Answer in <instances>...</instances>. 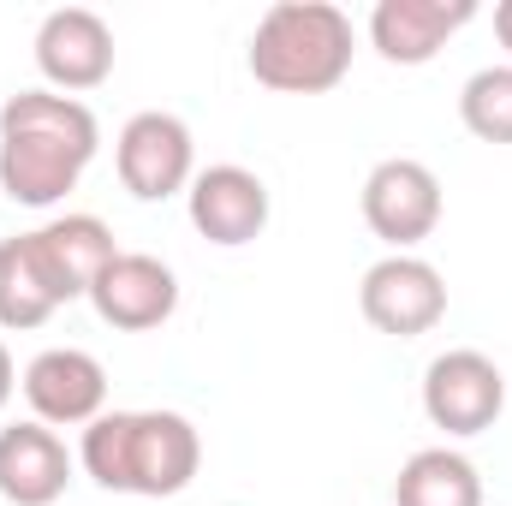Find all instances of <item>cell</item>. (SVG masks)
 Here are the masks:
<instances>
[{
  "label": "cell",
  "mask_w": 512,
  "mask_h": 506,
  "mask_svg": "<svg viewBox=\"0 0 512 506\" xmlns=\"http://www.w3.org/2000/svg\"><path fill=\"white\" fill-rule=\"evenodd\" d=\"M102 126L78 96L18 90L0 108V191L24 209H54L96 161Z\"/></svg>",
  "instance_id": "1"
},
{
  "label": "cell",
  "mask_w": 512,
  "mask_h": 506,
  "mask_svg": "<svg viewBox=\"0 0 512 506\" xmlns=\"http://www.w3.org/2000/svg\"><path fill=\"white\" fill-rule=\"evenodd\" d=\"M78 459L108 495L167 501L197 477L203 441L179 411H102L84 429Z\"/></svg>",
  "instance_id": "2"
},
{
  "label": "cell",
  "mask_w": 512,
  "mask_h": 506,
  "mask_svg": "<svg viewBox=\"0 0 512 506\" xmlns=\"http://www.w3.org/2000/svg\"><path fill=\"white\" fill-rule=\"evenodd\" d=\"M352 72V18L328 0H274L256 18L251 78L280 96H322Z\"/></svg>",
  "instance_id": "3"
},
{
  "label": "cell",
  "mask_w": 512,
  "mask_h": 506,
  "mask_svg": "<svg viewBox=\"0 0 512 506\" xmlns=\"http://www.w3.org/2000/svg\"><path fill=\"white\" fill-rule=\"evenodd\" d=\"M114 167H120V185H126L137 203H167L179 191H191L197 179V143L191 126L179 114H131L120 143H114Z\"/></svg>",
  "instance_id": "4"
},
{
  "label": "cell",
  "mask_w": 512,
  "mask_h": 506,
  "mask_svg": "<svg viewBox=\"0 0 512 506\" xmlns=\"http://www.w3.org/2000/svg\"><path fill=\"white\" fill-rule=\"evenodd\" d=\"M358 310H364V322L376 334L417 340V334H429L447 316V280H441L435 262H423V256H411V251H393L364 274Z\"/></svg>",
  "instance_id": "5"
},
{
  "label": "cell",
  "mask_w": 512,
  "mask_h": 506,
  "mask_svg": "<svg viewBox=\"0 0 512 506\" xmlns=\"http://www.w3.org/2000/svg\"><path fill=\"white\" fill-rule=\"evenodd\" d=\"M423 411L435 429L447 435H483L501 423L507 411V376L495 358L459 346V352H441L429 370H423Z\"/></svg>",
  "instance_id": "6"
},
{
  "label": "cell",
  "mask_w": 512,
  "mask_h": 506,
  "mask_svg": "<svg viewBox=\"0 0 512 506\" xmlns=\"http://www.w3.org/2000/svg\"><path fill=\"white\" fill-rule=\"evenodd\" d=\"M364 221L393 251L423 245L441 227V179L411 155H387L364 179Z\"/></svg>",
  "instance_id": "7"
},
{
  "label": "cell",
  "mask_w": 512,
  "mask_h": 506,
  "mask_svg": "<svg viewBox=\"0 0 512 506\" xmlns=\"http://www.w3.org/2000/svg\"><path fill=\"white\" fill-rule=\"evenodd\" d=\"M24 399L48 429H90L108 405V370L78 346H48L24 370Z\"/></svg>",
  "instance_id": "8"
},
{
  "label": "cell",
  "mask_w": 512,
  "mask_h": 506,
  "mask_svg": "<svg viewBox=\"0 0 512 506\" xmlns=\"http://www.w3.org/2000/svg\"><path fill=\"white\" fill-rule=\"evenodd\" d=\"M36 66H42V78L60 96L108 84V72H114V30H108V18L90 12V6L48 12L42 30H36Z\"/></svg>",
  "instance_id": "9"
},
{
  "label": "cell",
  "mask_w": 512,
  "mask_h": 506,
  "mask_svg": "<svg viewBox=\"0 0 512 506\" xmlns=\"http://www.w3.org/2000/svg\"><path fill=\"white\" fill-rule=\"evenodd\" d=\"M185 203H191V227L209 245H221V251L251 245V239H262V227H268V185L256 179L251 167H239V161L203 167L191 179Z\"/></svg>",
  "instance_id": "10"
},
{
  "label": "cell",
  "mask_w": 512,
  "mask_h": 506,
  "mask_svg": "<svg viewBox=\"0 0 512 506\" xmlns=\"http://www.w3.org/2000/svg\"><path fill=\"white\" fill-rule=\"evenodd\" d=\"M90 304L108 328L120 334H149L161 328L173 310H179V280L161 256H143V251H120L90 286Z\"/></svg>",
  "instance_id": "11"
},
{
  "label": "cell",
  "mask_w": 512,
  "mask_h": 506,
  "mask_svg": "<svg viewBox=\"0 0 512 506\" xmlns=\"http://www.w3.org/2000/svg\"><path fill=\"white\" fill-rule=\"evenodd\" d=\"M477 18V0H376L370 12V42L393 66H423L447 48Z\"/></svg>",
  "instance_id": "12"
},
{
  "label": "cell",
  "mask_w": 512,
  "mask_h": 506,
  "mask_svg": "<svg viewBox=\"0 0 512 506\" xmlns=\"http://www.w3.org/2000/svg\"><path fill=\"white\" fill-rule=\"evenodd\" d=\"M24 239H30L36 262H42L48 286L60 292V304H72V298H90L96 274H102V268L120 256L114 233H108V221H96V215H60V221L36 227V233H24Z\"/></svg>",
  "instance_id": "13"
},
{
  "label": "cell",
  "mask_w": 512,
  "mask_h": 506,
  "mask_svg": "<svg viewBox=\"0 0 512 506\" xmlns=\"http://www.w3.org/2000/svg\"><path fill=\"white\" fill-rule=\"evenodd\" d=\"M72 483V453L48 423H12L0 429V501L54 506Z\"/></svg>",
  "instance_id": "14"
},
{
  "label": "cell",
  "mask_w": 512,
  "mask_h": 506,
  "mask_svg": "<svg viewBox=\"0 0 512 506\" xmlns=\"http://www.w3.org/2000/svg\"><path fill=\"white\" fill-rule=\"evenodd\" d=\"M393 506H483V477L453 447H423L399 465Z\"/></svg>",
  "instance_id": "15"
},
{
  "label": "cell",
  "mask_w": 512,
  "mask_h": 506,
  "mask_svg": "<svg viewBox=\"0 0 512 506\" xmlns=\"http://www.w3.org/2000/svg\"><path fill=\"white\" fill-rule=\"evenodd\" d=\"M54 310H60V292L48 286V274H42L36 251H30V239L24 233L18 239H0V328L30 334Z\"/></svg>",
  "instance_id": "16"
},
{
  "label": "cell",
  "mask_w": 512,
  "mask_h": 506,
  "mask_svg": "<svg viewBox=\"0 0 512 506\" xmlns=\"http://www.w3.org/2000/svg\"><path fill=\"white\" fill-rule=\"evenodd\" d=\"M459 120L483 143H512V66H483L459 90Z\"/></svg>",
  "instance_id": "17"
},
{
  "label": "cell",
  "mask_w": 512,
  "mask_h": 506,
  "mask_svg": "<svg viewBox=\"0 0 512 506\" xmlns=\"http://www.w3.org/2000/svg\"><path fill=\"white\" fill-rule=\"evenodd\" d=\"M12 387H18V370H12V352H6V340H0V411H6V399H12Z\"/></svg>",
  "instance_id": "18"
},
{
  "label": "cell",
  "mask_w": 512,
  "mask_h": 506,
  "mask_svg": "<svg viewBox=\"0 0 512 506\" xmlns=\"http://www.w3.org/2000/svg\"><path fill=\"white\" fill-rule=\"evenodd\" d=\"M495 36H501V48L512 54V0H501V6H495Z\"/></svg>",
  "instance_id": "19"
}]
</instances>
